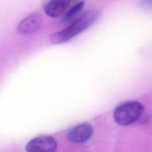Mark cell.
Instances as JSON below:
<instances>
[{
	"label": "cell",
	"mask_w": 152,
	"mask_h": 152,
	"mask_svg": "<svg viewBox=\"0 0 152 152\" xmlns=\"http://www.w3.org/2000/svg\"><path fill=\"white\" fill-rule=\"evenodd\" d=\"M100 15L101 12L97 9L93 8L87 10L74 19L64 29L51 34L49 36L50 42L58 44L68 41L96 23Z\"/></svg>",
	"instance_id": "6da1fadb"
},
{
	"label": "cell",
	"mask_w": 152,
	"mask_h": 152,
	"mask_svg": "<svg viewBox=\"0 0 152 152\" xmlns=\"http://www.w3.org/2000/svg\"><path fill=\"white\" fill-rule=\"evenodd\" d=\"M144 111V107L139 102H126L115 108L113 118L118 124L127 126L137 122L141 118Z\"/></svg>",
	"instance_id": "7a4b0ae2"
},
{
	"label": "cell",
	"mask_w": 152,
	"mask_h": 152,
	"mask_svg": "<svg viewBox=\"0 0 152 152\" xmlns=\"http://www.w3.org/2000/svg\"><path fill=\"white\" fill-rule=\"evenodd\" d=\"M93 132V126L88 123H81L71 128L67 132L68 140L77 144L87 142L91 137Z\"/></svg>",
	"instance_id": "3957f363"
},
{
	"label": "cell",
	"mask_w": 152,
	"mask_h": 152,
	"mask_svg": "<svg viewBox=\"0 0 152 152\" xmlns=\"http://www.w3.org/2000/svg\"><path fill=\"white\" fill-rule=\"evenodd\" d=\"M57 148L56 140L50 136L43 135L31 140L26 145V149L28 152L55 151Z\"/></svg>",
	"instance_id": "277c9868"
},
{
	"label": "cell",
	"mask_w": 152,
	"mask_h": 152,
	"mask_svg": "<svg viewBox=\"0 0 152 152\" xmlns=\"http://www.w3.org/2000/svg\"><path fill=\"white\" fill-rule=\"evenodd\" d=\"M42 18L39 14L34 12L23 18L18 24L17 31L20 34H30L37 31L42 26Z\"/></svg>",
	"instance_id": "5b68a950"
},
{
	"label": "cell",
	"mask_w": 152,
	"mask_h": 152,
	"mask_svg": "<svg viewBox=\"0 0 152 152\" xmlns=\"http://www.w3.org/2000/svg\"><path fill=\"white\" fill-rule=\"evenodd\" d=\"M71 0H46L43 5L45 14L50 17H57L66 10Z\"/></svg>",
	"instance_id": "8992f818"
},
{
	"label": "cell",
	"mask_w": 152,
	"mask_h": 152,
	"mask_svg": "<svg viewBox=\"0 0 152 152\" xmlns=\"http://www.w3.org/2000/svg\"><path fill=\"white\" fill-rule=\"evenodd\" d=\"M84 3L83 1H80L75 4L67 11H66L63 16L62 20L64 22H69L72 20L83 10Z\"/></svg>",
	"instance_id": "52a82bcc"
},
{
	"label": "cell",
	"mask_w": 152,
	"mask_h": 152,
	"mask_svg": "<svg viewBox=\"0 0 152 152\" xmlns=\"http://www.w3.org/2000/svg\"><path fill=\"white\" fill-rule=\"evenodd\" d=\"M141 5L142 6H151V0H141Z\"/></svg>",
	"instance_id": "ba28073f"
},
{
	"label": "cell",
	"mask_w": 152,
	"mask_h": 152,
	"mask_svg": "<svg viewBox=\"0 0 152 152\" xmlns=\"http://www.w3.org/2000/svg\"><path fill=\"white\" fill-rule=\"evenodd\" d=\"M74 1H77V0H74Z\"/></svg>",
	"instance_id": "9c48e42d"
}]
</instances>
